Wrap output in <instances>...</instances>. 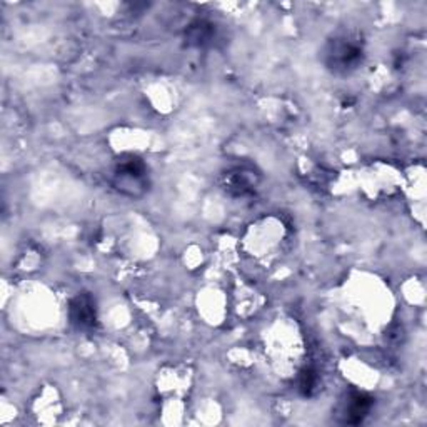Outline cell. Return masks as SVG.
I'll use <instances>...</instances> for the list:
<instances>
[{
	"instance_id": "6da1fadb",
	"label": "cell",
	"mask_w": 427,
	"mask_h": 427,
	"mask_svg": "<svg viewBox=\"0 0 427 427\" xmlns=\"http://www.w3.org/2000/svg\"><path fill=\"white\" fill-rule=\"evenodd\" d=\"M147 185V169L140 159H129L122 162L115 172V187L120 192L139 195Z\"/></svg>"
},
{
	"instance_id": "7a4b0ae2",
	"label": "cell",
	"mask_w": 427,
	"mask_h": 427,
	"mask_svg": "<svg viewBox=\"0 0 427 427\" xmlns=\"http://www.w3.org/2000/svg\"><path fill=\"white\" fill-rule=\"evenodd\" d=\"M329 65L336 70L354 69L362 59V47L354 40L339 39L329 48Z\"/></svg>"
},
{
	"instance_id": "3957f363",
	"label": "cell",
	"mask_w": 427,
	"mask_h": 427,
	"mask_svg": "<svg viewBox=\"0 0 427 427\" xmlns=\"http://www.w3.org/2000/svg\"><path fill=\"white\" fill-rule=\"evenodd\" d=\"M70 322L79 329H92L97 324V309L96 301L91 294L82 292L74 297L69 306Z\"/></svg>"
},
{
	"instance_id": "277c9868",
	"label": "cell",
	"mask_w": 427,
	"mask_h": 427,
	"mask_svg": "<svg viewBox=\"0 0 427 427\" xmlns=\"http://www.w3.org/2000/svg\"><path fill=\"white\" fill-rule=\"evenodd\" d=\"M185 39L190 46L195 47L207 46V44L212 42V39H216V25L207 20L194 22V24L187 29Z\"/></svg>"
},
{
	"instance_id": "5b68a950",
	"label": "cell",
	"mask_w": 427,
	"mask_h": 427,
	"mask_svg": "<svg viewBox=\"0 0 427 427\" xmlns=\"http://www.w3.org/2000/svg\"><path fill=\"white\" fill-rule=\"evenodd\" d=\"M249 172L244 169H235L234 172H229L225 176V189L234 195H246L251 194L256 182L249 179Z\"/></svg>"
},
{
	"instance_id": "8992f818",
	"label": "cell",
	"mask_w": 427,
	"mask_h": 427,
	"mask_svg": "<svg viewBox=\"0 0 427 427\" xmlns=\"http://www.w3.org/2000/svg\"><path fill=\"white\" fill-rule=\"evenodd\" d=\"M372 407V399L366 394H354L350 398L349 407H347V422L349 424H360L364 417L367 416Z\"/></svg>"
},
{
	"instance_id": "52a82bcc",
	"label": "cell",
	"mask_w": 427,
	"mask_h": 427,
	"mask_svg": "<svg viewBox=\"0 0 427 427\" xmlns=\"http://www.w3.org/2000/svg\"><path fill=\"white\" fill-rule=\"evenodd\" d=\"M317 374H315L313 369H307V371L302 372L301 381H299V389L304 395H313V393L317 387Z\"/></svg>"
}]
</instances>
